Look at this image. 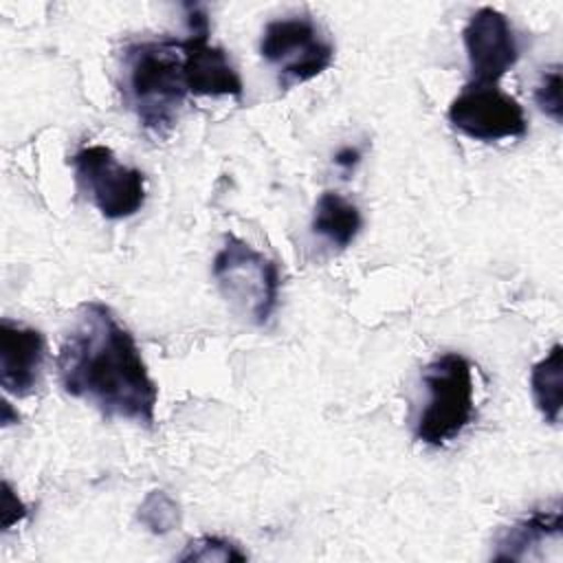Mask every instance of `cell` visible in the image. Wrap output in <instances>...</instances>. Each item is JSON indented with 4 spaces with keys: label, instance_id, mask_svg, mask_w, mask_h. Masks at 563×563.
Here are the masks:
<instances>
[{
    "label": "cell",
    "instance_id": "cell-16",
    "mask_svg": "<svg viewBox=\"0 0 563 563\" xmlns=\"http://www.w3.org/2000/svg\"><path fill=\"white\" fill-rule=\"evenodd\" d=\"M534 101L554 123H561L563 119V106H561V66L554 64L548 70H543L537 88H534Z\"/></svg>",
    "mask_w": 563,
    "mask_h": 563
},
{
    "label": "cell",
    "instance_id": "cell-15",
    "mask_svg": "<svg viewBox=\"0 0 563 563\" xmlns=\"http://www.w3.org/2000/svg\"><path fill=\"white\" fill-rule=\"evenodd\" d=\"M180 561H246V552H242L233 541L216 537V534H202L198 539H191L185 548V552L178 556Z\"/></svg>",
    "mask_w": 563,
    "mask_h": 563
},
{
    "label": "cell",
    "instance_id": "cell-9",
    "mask_svg": "<svg viewBox=\"0 0 563 563\" xmlns=\"http://www.w3.org/2000/svg\"><path fill=\"white\" fill-rule=\"evenodd\" d=\"M462 40L473 84H497L519 59L512 24L493 7H482L468 18Z\"/></svg>",
    "mask_w": 563,
    "mask_h": 563
},
{
    "label": "cell",
    "instance_id": "cell-5",
    "mask_svg": "<svg viewBox=\"0 0 563 563\" xmlns=\"http://www.w3.org/2000/svg\"><path fill=\"white\" fill-rule=\"evenodd\" d=\"M260 55L275 68L279 86L292 88L332 66L334 44L310 15H288L264 26Z\"/></svg>",
    "mask_w": 563,
    "mask_h": 563
},
{
    "label": "cell",
    "instance_id": "cell-13",
    "mask_svg": "<svg viewBox=\"0 0 563 563\" xmlns=\"http://www.w3.org/2000/svg\"><path fill=\"white\" fill-rule=\"evenodd\" d=\"M530 391L543 420L559 424L563 407V347L559 343L552 345V350L532 365Z\"/></svg>",
    "mask_w": 563,
    "mask_h": 563
},
{
    "label": "cell",
    "instance_id": "cell-4",
    "mask_svg": "<svg viewBox=\"0 0 563 563\" xmlns=\"http://www.w3.org/2000/svg\"><path fill=\"white\" fill-rule=\"evenodd\" d=\"M213 279L220 292L255 325H264L279 301L282 275L273 260L238 235H227L213 257Z\"/></svg>",
    "mask_w": 563,
    "mask_h": 563
},
{
    "label": "cell",
    "instance_id": "cell-17",
    "mask_svg": "<svg viewBox=\"0 0 563 563\" xmlns=\"http://www.w3.org/2000/svg\"><path fill=\"white\" fill-rule=\"evenodd\" d=\"M2 486H4V495H2V515H4V519H2V528H4V530H9V528L15 523V515H13V510H20V512H24V515H26V506H24V504L13 495V490H11L9 482H4Z\"/></svg>",
    "mask_w": 563,
    "mask_h": 563
},
{
    "label": "cell",
    "instance_id": "cell-1",
    "mask_svg": "<svg viewBox=\"0 0 563 563\" xmlns=\"http://www.w3.org/2000/svg\"><path fill=\"white\" fill-rule=\"evenodd\" d=\"M62 389L86 400L108 420L152 427L158 387L152 380L134 334L103 301H86L66 332L57 358Z\"/></svg>",
    "mask_w": 563,
    "mask_h": 563
},
{
    "label": "cell",
    "instance_id": "cell-8",
    "mask_svg": "<svg viewBox=\"0 0 563 563\" xmlns=\"http://www.w3.org/2000/svg\"><path fill=\"white\" fill-rule=\"evenodd\" d=\"M189 35L180 40L189 95L242 99L244 84L224 48L209 42V18L200 4H185Z\"/></svg>",
    "mask_w": 563,
    "mask_h": 563
},
{
    "label": "cell",
    "instance_id": "cell-3",
    "mask_svg": "<svg viewBox=\"0 0 563 563\" xmlns=\"http://www.w3.org/2000/svg\"><path fill=\"white\" fill-rule=\"evenodd\" d=\"M427 402L416 420L413 435L427 446L440 449L453 442L473 420V367L457 352L435 356L422 372Z\"/></svg>",
    "mask_w": 563,
    "mask_h": 563
},
{
    "label": "cell",
    "instance_id": "cell-12",
    "mask_svg": "<svg viewBox=\"0 0 563 563\" xmlns=\"http://www.w3.org/2000/svg\"><path fill=\"white\" fill-rule=\"evenodd\" d=\"M363 227V216L354 202L339 191H323L312 213V231L332 246H350Z\"/></svg>",
    "mask_w": 563,
    "mask_h": 563
},
{
    "label": "cell",
    "instance_id": "cell-18",
    "mask_svg": "<svg viewBox=\"0 0 563 563\" xmlns=\"http://www.w3.org/2000/svg\"><path fill=\"white\" fill-rule=\"evenodd\" d=\"M358 161H361V152L356 147H343L334 154V163L345 172H352L358 165Z\"/></svg>",
    "mask_w": 563,
    "mask_h": 563
},
{
    "label": "cell",
    "instance_id": "cell-14",
    "mask_svg": "<svg viewBox=\"0 0 563 563\" xmlns=\"http://www.w3.org/2000/svg\"><path fill=\"white\" fill-rule=\"evenodd\" d=\"M139 521L152 534H167L180 526V508L165 490H152L139 506Z\"/></svg>",
    "mask_w": 563,
    "mask_h": 563
},
{
    "label": "cell",
    "instance_id": "cell-7",
    "mask_svg": "<svg viewBox=\"0 0 563 563\" xmlns=\"http://www.w3.org/2000/svg\"><path fill=\"white\" fill-rule=\"evenodd\" d=\"M449 123L473 141L521 139L528 132V119L521 103L497 88V84L468 81L449 106Z\"/></svg>",
    "mask_w": 563,
    "mask_h": 563
},
{
    "label": "cell",
    "instance_id": "cell-11",
    "mask_svg": "<svg viewBox=\"0 0 563 563\" xmlns=\"http://www.w3.org/2000/svg\"><path fill=\"white\" fill-rule=\"evenodd\" d=\"M561 541V504L537 508L506 526L495 539L493 561H523L541 543Z\"/></svg>",
    "mask_w": 563,
    "mask_h": 563
},
{
    "label": "cell",
    "instance_id": "cell-10",
    "mask_svg": "<svg viewBox=\"0 0 563 563\" xmlns=\"http://www.w3.org/2000/svg\"><path fill=\"white\" fill-rule=\"evenodd\" d=\"M44 358L46 341L40 330L0 319V385L7 394L29 396L40 385Z\"/></svg>",
    "mask_w": 563,
    "mask_h": 563
},
{
    "label": "cell",
    "instance_id": "cell-6",
    "mask_svg": "<svg viewBox=\"0 0 563 563\" xmlns=\"http://www.w3.org/2000/svg\"><path fill=\"white\" fill-rule=\"evenodd\" d=\"M77 189L108 220H123L145 202V176L123 165L108 145H84L70 156Z\"/></svg>",
    "mask_w": 563,
    "mask_h": 563
},
{
    "label": "cell",
    "instance_id": "cell-2",
    "mask_svg": "<svg viewBox=\"0 0 563 563\" xmlns=\"http://www.w3.org/2000/svg\"><path fill=\"white\" fill-rule=\"evenodd\" d=\"M123 99L154 136H167L189 97L180 40H141L123 51Z\"/></svg>",
    "mask_w": 563,
    "mask_h": 563
}]
</instances>
